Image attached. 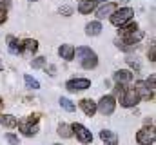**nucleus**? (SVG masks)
I'll return each mask as SVG.
<instances>
[{"instance_id":"36","label":"nucleus","mask_w":156,"mask_h":145,"mask_svg":"<svg viewBox=\"0 0 156 145\" xmlns=\"http://www.w3.org/2000/svg\"><path fill=\"white\" fill-rule=\"evenodd\" d=\"M0 71H4V64L2 62H0Z\"/></svg>"},{"instance_id":"1","label":"nucleus","mask_w":156,"mask_h":145,"mask_svg":"<svg viewBox=\"0 0 156 145\" xmlns=\"http://www.w3.org/2000/svg\"><path fill=\"white\" fill-rule=\"evenodd\" d=\"M75 55L78 56L80 65H82L83 69H94V67L98 65V56H96V53L91 51L89 47H78V49H75Z\"/></svg>"},{"instance_id":"33","label":"nucleus","mask_w":156,"mask_h":145,"mask_svg":"<svg viewBox=\"0 0 156 145\" xmlns=\"http://www.w3.org/2000/svg\"><path fill=\"white\" fill-rule=\"evenodd\" d=\"M0 7H2V9L9 7V0H0Z\"/></svg>"},{"instance_id":"8","label":"nucleus","mask_w":156,"mask_h":145,"mask_svg":"<svg viewBox=\"0 0 156 145\" xmlns=\"http://www.w3.org/2000/svg\"><path fill=\"white\" fill-rule=\"evenodd\" d=\"M136 142L140 145H154V129L153 127L151 129H147V127L140 129L136 133Z\"/></svg>"},{"instance_id":"23","label":"nucleus","mask_w":156,"mask_h":145,"mask_svg":"<svg viewBox=\"0 0 156 145\" xmlns=\"http://www.w3.org/2000/svg\"><path fill=\"white\" fill-rule=\"evenodd\" d=\"M24 80H26V85H27V89H33V91H37V89H40V83L33 78V76H29V74H26L24 76Z\"/></svg>"},{"instance_id":"14","label":"nucleus","mask_w":156,"mask_h":145,"mask_svg":"<svg viewBox=\"0 0 156 145\" xmlns=\"http://www.w3.org/2000/svg\"><path fill=\"white\" fill-rule=\"evenodd\" d=\"M58 55H60L64 60L71 62V60L75 58V47H73V45H69V44H66V45H60V49H58Z\"/></svg>"},{"instance_id":"2","label":"nucleus","mask_w":156,"mask_h":145,"mask_svg":"<svg viewBox=\"0 0 156 145\" xmlns=\"http://www.w3.org/2000/svg\"><path fill=\"white\" fill-rule=\"evenodd\" d=\"M38 122H40V114H31L26 120H20L16 127H20V133L24 136H35L38 133Z\"/></svg>"},{"instance_id":"12","label":"nucleus","mask_w":156,"mask_h":145,"mask_svg":"<svg viewBox=\"0 0 156 145\" xmlns=\"http://www.w3.org/2000/svg\"><path fill=\"white\" fill-rule=\"evenodd\" d=\"M7 45H9V53H13V55H22V53H24L22 42H18L13 35L7 36Z\"/></svg>"},{"instance_id":"18","label":"nucleus","mask_w":156,"mask_h":145,"mask_svg":"<svg viewBox=\"0 0 156 145\" xmlns=\"http://www.w3.org/2000/svg\"><path fill=\"white\" fill-rule=\"evenodd\" d=\"M102 33V24L100 22H89L87 26H85V35L89 36H96Z\"/></svg>"},{"instance_id":"22","label":"nucleus","mask_w":156,"mask_h":145,"mask_svg":"<svg viewBox=\"0 0 156 145\" xmlns=\"http://www.w3.org/2000/svg\"><path fill=\"white\" fill-rule=\"evenodd\" d=\"M60 105L66 109L67 112H75V111H76V105H75L69 98H66V96H62V98H60Z\"/></svg>"},{"instance_id":"34","label":"nucleus","mask_w":156,"mask_h":145,"mask_svg":"<svg viewBox=\"0 0 156 145\" xmlns=\"http://www.w3.org/2000/svg\"><path fill=\"white\" fill-rule=\"evenodd\" d=\"M55 71H56V67H55V65H51V67H49V74L53 76V74H55Z\"/></svg>"},{"instance_id":"7","label":"nucleus","mask_w":156,"mask_h":145,"mask_svg":"<svg viewBox=\"0 0 156 145\" xmlns=\"http://www.w3.org/2000/svg\"><path fill=\"white\" fill-rule=\"evenodd\" d=\"M91 87V80L87 78H73L66 83V89L71 91V93H78V91H85Z\"/></svg>"},{"instance_id":"28","label":"nucleus","mask_w":156,"mask_h":145,"mask_svg":"<svg viewBox=\"0 0 156 145\" xmlns=\"http://www.w3.org/2000/svg\"><path fill=\"white\" fill-rule=\"evenodd\" d=\"M149 62H156V45L153 44L149 49Z\"/></svg>"},{"instance_id":"11","label":"nucleus","mask_w":156,"mask_h":145,"mask_svg":"<svg viewBox=\"0 0 156 145\" xmlns=\"http://www.w3.org/2000/svg\"><path fill=\"white\" fill-rule=\"evenodd\" d=\"M120 38L123 42H127V44H136V42H140L144 38V31L136 29V31H129V33H120Z\"/></svg>"},{"instance_id":"31","label":"nucleus","mask_w":156,"mask_h":145,"mask_svg":"<svg viewBox=\"0 0 156 145\" xmlns=\"http://www.w3.org/2000/svg\"><path fill=\"white\" fill-rule=\"evenodd\" d=\"M145 83L149 85V89H153V91H154V74H151V78H149Z\"/></svg>"},{"instance_id":"4","label":"nucleus","mask_w":156,"mask_h":145,"mask_svg":"<svg viewBox=\"0 0 156 145\" xmlns=\"http://www.w3.org/2000/svg\"><path fill=\"white\" fill-rule=\"evenodd\" d=\"M134 16V11L131 7H120V9H115L111 13V24L113 26H123L125 22H129L131 18Z\"/></svg>"},{"instance_id":"29","label":"nucleus","mask_w":156,"mask_h":145,"mask_svg":"<svg viewBox=\"0 0 156 145\" xmlns=\"http://www.w3.org/2000/svg\"><path fill=\"white\" fill-rule=\"evenodd\" d=\"M125 62H127V64H129L131 67H134L136 71L140 69V65H138V62H136V60H133V58H125Z\"/></svg>"},{"instance_id":"32","label":"nucleus","mask_w":156,"mask_h":145,"mask_svg":"<svg viewBox=\"0 0 156 145\" xmlns=\"http://www.w3.org/2000/svg\"><path fill=\"white\" fill-rule=\"evenodd\" d=\"M122 91H123V83H118V82H116V87H115V91H113V93H115V94H120Z\"/></svg>"},{"instance_id":"6","label":"nucleus","mask_w":156,"mask_h":145,"mask_svg":"<svg viewBox=\"0 0 156 145\" xmlns=\"http://www.w3.org/2000/svg\"><path fill=\"white\" fill-rule=\"evenodd\" d=\"M71 131L76 134V138H78L80 143L87 145V143L93 142V134H91V131H89L87 127H83L82 123H73V125H71Z\"/></svg>"},{"instance_id":"20","label":"nucleus","mask_w":156,"mask_h":145,"mask_svg":"<svg viewBox=\"0 0 156 145\" xmlns=\"http://www.w3.org/2000/svg\"><path fill=\"white\" fill-rule=\"evenodd\" d=\"M22 47H24V51H27V53H37V49H38V42L33 40V38H26V40L22 42Z\"/></svg>"},{"instance_id":"25","label":"nucleus","mask_w":156,"mask_h":145,"mask_svg":"<svg viewBox=\"0 0 156 145\" xmlns=\"http://www.w3.org/2000/svg\"><path fill=\"white\" fill-rule=\"evenodd\" d=\"M31 65H33V69H40V67H44V65H45V58H44V56L35 58V60L31 62Z\"/></svg>"},{"instance_id":"24","label":"nucleus","mask_w":156,"mask_h":145,"mask_svg":"<svg viewBox=\"0 0 156 145\" xmlns=\"http://www.w3.org/2000/svg\"><path fill=\"white\" fill-rule=\"evenodd\" d=\"M116 45L122 49V51H134L136 49V44H127V42H123V40H116Z\"/></svg>"},{"instance_id":"37","label":"nucleus","mask_w":156,"mask_h":145,"mask_svg":"<svg viewBox=\"0 0 156 145\" xmlns=\"http://www.w3.org/2000/svg\"><path fill=\"white\" fill-rule=\"evenodd\" d=\"M93 2H105V0H93Z\"/></svg>"},{"instance_id":"21","label":"nucleus","mask_w":156,"mask_h":145,"mask_svg":"<svg viewBox=\"0 0 156 145\" xmlns=\"http://www.w3.org/2000/svg\"><path fill=\"white\" fill-rule=\"evenodd\" d=\"M58 134H60L62 138H71V136H73V131H71V127H69L67 123H60V125H58Z\"/></svg>"},{"instance_id":"13","label":"nucleus","mask_w":156,"mask_h":145,"mask_svg":"<svg viewBox=\"0 0 156 145\" xmlns=\"http://www.w3.org/2000/svg\"><path fill=\"white\" fill-rule=\"evenodd\" d=\"M113 78H115V82H118V83H127V82L133 80V72L127 71V69H118L113 74Z\"/></svg>"},{"instance_id":"30","label":"nucleus","mask_w":156,"mask_h":145,"mask_svg":"<svg viewBox=\"0 0 156 145\" xmlns=\"http://www.w3.org/2000/svg\"><path fill=\"white\" fill-rule=\"evenodd\" d=\"M5 20H7V13H5V9H2V7H0V26H2Z\"/></svg>"},{"instance_id":"16","label":"nucleus","mask_w":156,"mask_h":145,"mask_svg":"<svg viewBox=\"0 0 156 145\" xmlns=\"http://www.w3.org/2000/svg\"><path fill=\"white\" fill-rule=\"evenodd\" d=\"M94 5H96V2H93V0H80V4H78V13L89 15L91 11H94Z\"/></svg>"},{"instance_id":"10","label":"nucleus","mask_w":156,"mask_h":145,"mask_svg":"<svg viewBox=\"0 0 156 145\" xmlns=\"http://www.w3.org/2000/svg\"><path fill=\"white\" fill-rule=\"evenodd\" d=\"M80 109L85 112V116H89V118H93L94 114H96V102H93L91 98H83V100H80Z\"/></svg>"},{"instance_id":"15","label":"nucleus","mask_w":156,"mask_h":145,"mask_svg":"<svg viewBox=\"0 0 156 145\" xmlns=\"http://www.w3.org/2000/svg\"><path fill=\"white\" fill-rule=\"evenodd\" d=\"M116 9V4L115 2H109V4H105L104 7H100L98 11H96V16L100 18V20H104L105 16H111V13Z\"/></svg>"},{"instance_id":"3","label":"nucleus","mask_w":156,"mask_h":145,"mask_svg":"<svg viewBox=\"0 0 156 145\" xmlns=\"http://www.w3.org/2000/svg\"><path fill=\"white\" fill-rule=\"evenodd\" d=\"M140 102V94L136 91V87H123V91L120 93V104L123 107H134Z\"/></svg>"},{"instance_id":"9","label":"nucleus","mask_w":156,"mask_h":145,"mask_svg":"<svg viewBox=\"0 0 156 145\" xmlns=\"http://www.w3.org/2000/svg\"><path fill=\"white\" fill-rule=\"evenodd\" d=\"M136 91H138V94H140V100H153L154 98V91L153 89H149V85L145 83V82H138L136 85Z\"/></svg>"},{"instance_id":"39","label":"nucleus","mask_w":156,"mask_h":145,"mask_svg":"<svg viewBox=\"0 0 156 145\" xmlns=\"http://www.w3.org/2000/svg\"><path fill=\"white\" fill-rule=\"evenodd\" d=\"M55 145H60V143H55Z\"/></svg>"},{"instance_id":"5","label":"nucleus","mask_w":156,"mask_h":145,"mask_svg":"<svg viewBox=\"0 0 156 145\" xmlns=\"http://www.w3.org/2000/svg\"><path fill=\"white\" fill-rule=\"evenodd\" d=\"M116 109V100L113 94H105L100 98V102L96 104V111H100L104 116H111Z\"/></svg>"},{"instance_id":"35","label":"nucleus","mask_w":156,"mask_h":145,"mask_svg":"<svg viewBox=\"0 0 156 145\" xmlns=\"http://www.w3.org/2000/svg\"><path fill=\"white\" fill-rule=\"evenodd\" d=\"M4 105H5V104H4V100L0 98V114H2V111H4Z\"/></svg>"},{"instance_id":"38","label":"nucleus","mask_w":156,"mask_h":145,"mask_svg":"<svg viewBox=\"0 0 156 145\" xmlns=\"http://www.w3.org/2000/svg\"><path fill=\"white\" fill-rule=\"evenodd\" d=\"M29 2H38V0H29Z\"/></svg>"},{"instance_id":"26","label":"nucleus","mask_w":156,"mask_h":145,"mask_svg":"<svg viewBox=\"0 0 156 145\" xmlns=\"http://www.w3.org/2000/svg\"><path fill=\"white\" fill-rule=\"evenodd\" d=\"M5 140H7L11 145H18V138H16L13 133H7V134H5Z\"/></svg>"},{"instance_id":"27","label":"nucleus","mask_w":156,"mask_h":145,"mask_svg":"<svg viewBox=\"0 0 156 145\" xmlns=\"http://www.w3.org/2000/svg\"><path fill=\"white\" fill-rule=\"evenodd\" d=\"M71 13H73V7H69V5L60 7V15H62V16H71Z\"/></svg>"},{"instance_id":"17","label":"nucleus","mask_w":156,"mask_h":145,"mask_svg":"<svg viewBox=\"0 0 156 145\" xmlns=\"http://www.w3.org/2000/svg\"><path fill=\"white\" fill-rule=\"evenodd\" d=\"M100 138L105 142L107 145H118V136H116V133H113V131H102L100 133Z\"/></svg>"},{"instance_id":"19","label":"nucleus","mask_w":156,"mask_h":145,"mask_svg":"<svg viewBox=\"0 0 156 145\" xmlns=\"http://www.w3.org/2000/svg\"><path fill=\"white\" fill-rule=\"evenodd\" d=\"M0 122H2V125H4L5 129H15V127L18 125V120H16L13 114H4Z\"/></svg>"}]
</instances>
